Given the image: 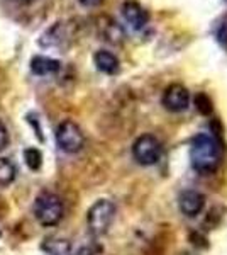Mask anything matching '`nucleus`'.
Listing matches in <instances>:
<instances>
[{
    "label": "nucleus",
    "instance_id": "6e6552de",
    "mask_svg": "<svg viewBox=\"0 0 227 255\" xmlns=\"http://www.w3.org/2000/svg\"><path fill=\"white\" fill-rule=\"evenodd\" d=\"M121 14L124 22L133 31H143L150 22V12L144 9L141 3L133 2V0H127V2L122 3Z\"/></svg>",
    "mask_w": 227,
    "mask_h": 255
},
{
    "label": "nucleus",
    "instance_id": "423d86ee",
    "mask_svg": "<svg viewBox=\"0 0 227 255\" xmlns=\"http://www.w3.org/2000/svg\"><path fill=\"white\" fill-rule=\"evenodd\" d=\"M75 24L68 20H60L49 26L46 31L41 34L38 43L43 48H61L70 43V39L75 38Z\"/></svg>",
    "mask_w": 227,
    "mask_h": 255
},
{
    "label": "nucleus",
    "instance_id": "f03ea898",
    "mask_svg": "<svg viewBox=\"0 0 227 255\" xmlns=\"http://www.w3.org/2000/svg\"><path fill=\"white\" fill-rule=\"evenodd\" d=\"M65 204L61 197L53 192H43L36 197L34 218L41 226H56L63 220Z\"/></svg>",
    "mask_w": 227,
    "mask_h": 255
},
{
    "label": "nucleus",
    "instance_id": "a211bd4d",
    "mask_svg": "<svg viewBox=\"0 0 227 255\" xmlns=\"http://www.w3.org/2000/svg\"><path fill=\"white\" fill-rule=\"evenodd\" d=\"M78 2L83 7H98V5H102L104 0H78Z\"/></svg>",
    "mask_w": 227,
    "mask_h": 255
},
{
    "label": "nucleus",
    "instance_id": "0eeeda50",
    "mask_svg": "<svg viewBox=\"0 0 227 255\" xmlns=\"http://www.w3.org/2000/svg\"><path fill=\"white\" fill-rule=\"evenodd\" d=\"M161 102H163L164 109H168L170 113H183L190 106V92L185 85L171 84L164 89Z\"/></svg>",
    "mask_w": 227,
    "mask_h": 255
},
{
    "label": "nucleus",
    "instance_id": "7ed1b4c3",
    "mask_svg": "<svg viewBox=\"0 0 227 255\" xmlns=\"http://www.w3.org/2000/svg\"><path fill=\"white\" fill-rule=\"evenodd\" d=\"M115 218V206L112 201L100 199L93 204L86 213V225H88L90 233L95 237H100L107 233Z\"/></svg>",
    "mask_w": 227,
    "mask_h": 255
},
{
    "label": "nucleus",
    "instance_id": "9d476101",
    "mask_svg": "<svg viewBox=\"0 0 227 255\" xmlns=\"http://www.w3.org/2000/svg\"><path fill=\"white\" fill-rule=\"evenodd\" d=\"M61 70V61L49 58V56H32L31 60V72L38 77H51L56 75L58 72Z\"/></svg>",
    "mask_w": 227,
    "mask_h": 255
},
{
    "label": "nucleus",
    "instance_id": "20e7f679",
    "mask_svg": "<svg viewBox=\"0 0 227 255\" xmlns=\"http://www.w3.org/2000/svg\"><path fill=\"white\" fill-rule=\"evenodd\" d=\"M56 143L65 153H78L85 145L83 131L76 123L67 119L56 128Z\"/></svg>",
    "mask_w": 227,
    "mask_h": 255
},
{
    "label": "nucleus",
    "instance_id": "2eb2a0df",
    "mask_svg": "<svg viewBox=\"0 0 227 255\" xmlns=\"http://www.w3.org/2000/svg\"><path fill=\"white\" fill-rule=\"evenodd\" d=\"M216 39L222 48L227 51V14L221 19L217 29H216Z\"/></svg>",
    "mask_w": 227,
    "mask_h": 255
},
{
    "label": "nucleus",
    "instance_id": "f3484780",
    "mask_svg": "<svg viewBox=\"0 0 227 255\" xmlns=\"http://www.w3.org/2000/svg\"><path fill=\"white\" fill-rule=\"evenodd\" d=\"M9 131H7L5 125H3L2 121H0V151L5 150L7 146H9Z\"/></svg>",
    "mask_w": 227,
    "mask_h": 255
},
{
    "label": "nucleus",
    "instance_id": "1a4fd4ad",
    "mask_svg": "<svg viewBox=\"0 0 227 255\" xmlns=\"http://www.w3.org/2000/svg\"><path fill=\"white\" fill-rule=\"evenodd\" d=\"M204 206H205V196L199 191H185L178 199L180 211L188 218L200 215Z\"/></svg>",
    "mask_w": 227,
    "mask_h": 255
},
{
    "label": "nucleus",
    "instance_id": "9b49d317",
    "mask_svg": "<svg viewBox=\"0 0 227 255\" xmlns=\"http://www.w3.org/2000/svg\"><path fill=\"white\" fill-rule=\"evenodd\" d=\"M93 63L98 72L105 73V75H115L121 70V61L114 53L107 51V49H100L93 55Z\"/></svg>",
    "mask_w": 227,
    "mask_h": 255
},
{
    "label": "nucleus",
    "instance_id": "4468645a",
    "mask_svg": "<svg viewBox=\"0 0 227 255\" xmlns=\"http://www.w3.org/2000/svg\"><path fill=\"white\" fill-rule=\"evenodd\" d=\"M24 160H26V165L31 170H39L41 163H43V155H41L38 148H27L24 151Z\"/></svg>",
    "mask_w": 227,
    "mask_h": 255
},
{
    "label": "nucleus",
    "instance_id": "6ab92c4d",
    "mask_svg": "<svg viewBox=\"0 0 227 255\" xmlns=\"http://www.w3.org/2000/svg\"><path fill=\"white\" fill-rule=\"evenodd\" d=\"M226 2H227V0H226Z\"/></svg>",
    "mask_w": 227,
    "mask_h": 255
},
{
    "label": "nucleus",
    "instance_id": "f8f14e48",
    "mask_svg": "<svg viewBox=\"0 0 227 255\" xmlns=\"http://www.w3.org/2000/svg\"><path fill=\"white\" fill-rule=\"evenodd\" d=\"M43 250L48 255H75L72 244L65 238H48L43 244Z\"/></svg>",
    "mask_w": 227,
    "mask_h": 255
},
{
    "label": "nucleus",
    "instance_id": "39448f33",
    "mask_svg": "<svg viewBox=\"0 0 227 255\" xmlns=\"http://www.w3.org/2000/svg\"><path fill=\"white\" fill-rule=\"evenodd\" d=\"M133 155L141 165H154L159 162L161 155H163V146H161L159 139L152 134H143L134 141L133 145Z\"/></svg>",
    "mask_w": 227,
    "mask_h": 255
},
{
    "label": "nucleus",
    "instance_id": "dca6fc26",
    "mask_svg": "<svg viewBox=\"0 0 227 255\" xmlns=\"http://www.w3.org/2000/svg\"><path fill=\"white\" fill-rule=\"evenodd\" d=\"M195 106L202 114H209L212 111V102H210V99L205 94H199L195 97Z\"/></svg>",
    "mask_w": 227,
    "mask_h": 255
},
{
    "label": "nucleus",
    "instance_id": "ddd939ff",
    "mask_svg": "<svg viewBox=\"0 0 227 255\" xmlns=\"http://www.w3.org/2000/svg\"><path fill=\"white\" fill-rule=\"evenodd\" d=\"M15 167L9 158H0V187L10 186L15 180Z\"/></svg>",
    "mask_w": 227,
    "mask_h": 255
},
{
    "label": "nucleus",
    "instance_id": "f257e3e1",
    "mask_svg": "<svg viewBox=\"0 0 227 255\" xmlns=\"http://www.w3.org/2000/svg\"><path fill=\"white\" fill-rule=\"evenodd\" d=\"M190 160L195 170L202 174H210L221 163V148L216 138L207 133H200L192 139L190 148Z\"/></svg>",
    "mask_w": 227,
    "mask_h": 255
}]
</instances>
